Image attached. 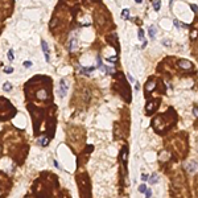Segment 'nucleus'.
<instances>
[{"label":"nucleus","instance_id":"1","mask_svg":"<svg viewBox=\"0 0 198 198\" xmlns=\"http://www.w3.org/2000/svg\"><path fill=\"white\" fill-rule=\"evenodd\" d=\"M169 112H170V110H168L165 114H163V115H159V116H156V118L153 119L152 126H153L155 131L157 132V133H161V135L165 133V132L169 129V127H172V126L176 123L177 115L169 118Z\"/></svg>","mask_w":198,"mask_h":198},{"label":"nucleus","instance_id":"2","mask_svg":"<svg viewBox=\"0 0 198 198\" xmlns=\"http://www.w3.org/2000/svg\"><path fill=\"white\" fill-rule=\"evenodd\" d=\"M116 78V90L118 92L123 96L124 101H127L128 103L131 102V88H129V85L126 82V78H124L123 73H118Z\"/></svg>","mask_w":198,"mask_h":198},{"label":"nucleus","instance_id":"3","mask_svg":"<svg viewBox=\"0 0 198 198\" xmlns=\"http://www.w3.org/2000/svg\"><path fill=\"white\" fill-rule=\"evenodd\" d=\"M77 180H78V186H79V190H81V198H91L88 177L85 173H82L77 176Z\"/></svg>","mask_w":198,"mask_h":198},{"label":"nucleus","instance_id":"4","mask_svg":"<svg viewBox=\"0 0 198 198\" xmlns=\"http://www.w3.org/2000/svg\"><path fill=\"white\" fill-rule=\"evenodd\" d=\"M160 105V99H153V101H149L145 106V111H147L148 115H152V114L157 110V107Z\"/></svg>","mask_w":198,"mask_h":198},{"label":"nucleus","instance_id":"5","mask_svg":"<svg viewBox=\"0 0 198 198\" xmlns=\"http://www.w3.org/2000/svg\"><path fill=\"white\" fill-rule=\"evenodd\" d=\"M185 170H187V173H190V174L197 173V172H198V161L190 160L189 163H186V165H185Z\"/></svg>","mask_w":198,"mask_h":198},{"label":"nucleus","instance_id":"6","mask_svg":"<svg viewBox=\"0 0 198 198\" xmlns=\"http://www.w3.org/2000/svg\"><path fill=\"white\" fill-rule=\"evenodd\" d=\"M177 65L180 66V69H184V70H190L191 67H193V64L189 61V60H184V58H181L177 61Z\"/></svg>","mask_w":198,"mask_h":198},{"label":"nucleus","instance_id":"7","mask_svg":"<svg viewBox=\"0 0 198 198\" xmlns=\"http://www.w3.org/2000/svg\"><path fill=\"white\" fill-rule=\"evenodd\" d=\"M155 87H156V81L153 78H151V79L147 81V83H145V95H148V92H151Z\"/></svg>","mask_w":198,"mask_h":198},{"label":"nucleus","instance_id":"8","mask_svg":"<svg viewBox=\"0 0 198 198\" xmlns=\"http://www.w3.org/2000/svg\"><path fill=\"white\" fill-rule=\"evenodd\" d=\"M66 92H67L66 81H65V79H61V81H60V96H65Z\"/></svg>","mask_w":198,"mask_h":198},{"label":"nucleus","instance_id":"9","mask_svg":"<svg viewBox=\"0 0 198 198\" xmlns=\"http://www.w3.org/2000/svg\"><path fill=\"white\" fill-rule=\"evenodd\" d=\"M41 48H42L45 60L49 62V61H50V56H49V48H48V44H46V41H41Z\"/></svg>","mask_w":198,"mask_h":198},{"label":"nucleus","instance_id":"10","mask_svg":"<svg viewBox=\"0 0 198 198\" xmlns=\"http://www.w3.org/2000/svg\"><path fill=\"white\" fill-rule=\"evenodd\" d=\"M148 33H149V37L151 38H155V36H156V28L153 27V25H151V27L148 28Z\"/></svg>","mask_w":198,"mask_h":198},{"label":"nucleus","instance_id":"11","mask_svg":"<svg viewBox=\"0 0 198 198\" xmlns=\"http://www.w3.org/2000/svg\"><path fill=\"white\" fill-rule=\"evenodd\" d=\"M157 181H159V176L156 174V173L151 176V178H149V184H152V185H153V184H156Z\"/></svg>","mask_w":198,"mask_h":198},{"label":"nucleus","instance_id":"12","mask_svg":"<svg viewBox=\"0 0 198 198\" xmlns=\"http://www.w3.org/2000/svg\"><path fill=\"white\" fill-rule=\"evenodd\" d=\"M3 90H4V91H7V92H8V91H11V90H12V85H11V82H6V83H4Z\"/></svg>","mask_w":198,"mask_h":198},{"label":"nucleus","instance_id":"13","mask_svg":"<svg viewBox=\"0 0 198 198\" xmlns=\"http://www.w3.org/2000/svg\"><path fill=\"white\" fill-rule=\"evenodd\" d=\"M152 4H153V8H155V11H160V8H161V3L160 2H157V0H155V2H152Z\"/></svg>","mask_w":198,"mask_h":198},{"label":"nucleus","instance_id":"14","mask_svg":"<svg viewBox=\"0 0 198 198\" xmlns=\"http://www.w3.org/2000/svg\"><path fill=\"white\" fill-rule=\"evenodd\" d=\"M197 37H198V30L197 29H193L191 30V34H190V38L194 41V40H197Z\"/></svg>","mask_w":198,"mask_h":198},{"label":"nucleus","instance_id":"15","mask_svg":"<svg viewBox=\"0 0 198 198\" xmlns=\"http://www.w3.org/2000/svg\"><path fill=\"white\" fill-rule=\"evenodd\" d=\"M122 17H123L124 20H127V19L129 17V11H128V9H123V12H122Z\"/></svg>","mask_w":198,"mask_h":198},{"label":"nucleus","instance_id":"16","mask_svg":"<svg viewBox=\"0 0 198 198\" xmlns=\"http://www.w3.org/2000/svg\"><path fill=\"white\" fill-rule=\"evenodd\" d=\"M139 191L140 193H145V191H147V186H145L144 184H141V185L139 186Z\"/></svg>","mask_w":198,"mask_h":198},{"label":"nucleus","instance_id":"17","mask_svg":"<svg viewBox=\"0 0 198 198\" xmlns=\"http://www.w3.org/2000/svg\"><path fill=\"white\" fill-rule=\"evenodd\" d=\"M13 58H15V56H13V50L11 49V50L8 52V60H9V61H13Z\"/></svg>","mask_w":198,"mask_h":198},{"label":"nucleus","instance_id":"18","mask_svg":"<svg viewBox=\"0 0 198 198\" xmlns=\"http://www.w3.org/2000/svg\"><path fill=\"white\" fill-rule=\"evenodd\" d=\"M144 194H145V198H151V197H152V190H151V189H147V191H145Z\"/></svg>","mask_w":198,"mask_h":198},{"label":"nucleus","instance_id":"19","mask_svg":"<svg viewBox=\"0 0 198 198\" xmlns=\"http://www.w3.org/2000/svg\"><path fill=\"white\" fill-rule=\"evenodd\" d=\"M139 38H140V40H144V30H143V29L139 30Z\"/></svg>","mask_w":198,"mask_h":198},{"label":"nucleus","instance_id":"20","mask_svg":"<svg viewBox=\"0 0 198 198\" xmlns=\"http://www.w3.org/2000/svg\"><path fill=\"white\" fill-rule=\"evenodd\" d=\"M30 66H32V62L30 61H25L24 62V67H30Z\"/></svg>","mask_w":198,"mask_h":198},{"label":"nucleus","instance_id":"21","mask_svg":"<svg viewBox=\"0 0 198 198\" xmlns=\"http://www.w3.org/2000/svg\"><path fill=\"white\" fill-rule=\"evenodd\" d=\"M190 7H191V9H193V11H194L195 13L198 12V7L195 6V4H190Z\"/></svg>","mask_w":198,"mask_h":198},{"label":"nucleus","instance_id":"22","mask_svg":"<svg viewBox=\"0 0 198 198\" xmlns=\"http://www.w3.org/2000/svg\"><path fill=\"white\" fill-rule=\"evenodd\" d=\"M173 23H174V27H176V28H180V27H181V23L178 21V20H174Z\"/></svg>","mask_w":198,"mask_h":198},{"label":"nucleus","instance_id":"23","mask_svg":"<svg viewBox=\"0 0 198 198\" xmlns=\"http://www.w3.org/2000/svg\"><path fill=\"white\" fill-rule=\"evenodd\" d=\"M4 71H6V73H12L13 69H12V67H6V69H4Z\"/></svg>","mask_w":198,"mask_h":198},{"label":"nucleus","instance_id":"24","mask_svg":"<svg viewBox=\"0 0 198 198\" xmlns=\"http://www.w3.org/2000/svg\"><path fill=\"white\" fill-rule=\"evenodd\" d=\"M193 114H194L195 116H198V107H194V108H193Z\"/></svg>","mask_w":198,"mask_h":198},{"label":"nucleus","instance_id":"25","mask_svg":"<svg viewBox=\"0 0 198 198\" xmlns=\"http://www.w3.org/2000/svg\"><path fill=\"white\" fill-rule=\"evenodd\" d=\"M163 42H164V45H165V46H170V41H168V40H164Z\"/></svg>","mask_w":198,"mask_h":198},{"label":"nucleus","instance_id":"26","mask_svg":"<svg viewBox=\"0 0 198 198\" xmlns=\"http://www.w3.org/2000/svg\"><path fill=\"white\" fill-rule=\"evenodd\" d=\"M147 178H148V176H147V174H143V176H141V180H143V181H145Z\"/></svg>","mask_w":198,"mask_h":198},{"label":"nucleus","instance_id":"27","mask_svg":"<svg viewBox=\"0 0 198 198\" xmlns=\"http://www.w3.org/2000/svg\"><path fill=\"white\" fill-rule=\"evenodd\" d=\"M3 194V189H2V186H0V195Z\"/></svg>","mask_w":198,"mask_h":198}]
</instances>
